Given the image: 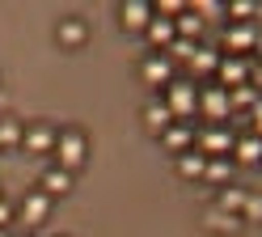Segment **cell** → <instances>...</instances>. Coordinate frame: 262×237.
Returning a JSON list of instances; mask_svg holds the SVG:
<instances>
[{"label": "cell", "mask_w": 262, "mask_h": 237, "mask_svg": "<svg viewBox=\"0 0 262 237\" xmlns=\"http://www.w3.org/2000/svg\"><path fill=\"white\" fill-rule=\"evenodd\" d=\"M55 165L59 169H68V174H76L80 165L89 161V135L80 131V127H63V131H55Z\"/></svg>", "instance_id": "cell-1"}, {"label": "cell", "mask_w": 262, "mask_h": 237, "mask_svg": "<svg viewBox=\"0 0 262 237\" xmlns=\"http://www.w3.org/2000/svg\"><path fill=\"white\" fill-rule=\"evenodd\" d=\"M161 97H165V106L178 123H194V114H199V85L194 81H169Z\"/></svg>", "instance_id": "cell-2"}, {"label": "cell", "mask_w": 262, "mask_h": 237, "mask_svg": "<svg viewBox=\"0 0 262 237\" xmlns=\"http://www.w3.org/2000/svg\"><path fill=\"white\" fill-rule=\"evenodd\" d=\"M233 144H237V135L228 123H203V127H194V148L203 152V157H233Z\"/></svg>", "instance_id": "cell-3"}, {"label": "cell", "mask_w": 262, "mask_h": 237, "mask_svg": "<svg viewBox=\"0 0 262 237\" xmlns=\"http://www.w3.org/2000/svg\"><path fill=\"white\" fill-rule=\"evenodd\" d=\"M173 60L165 55V51H148V55L140 60V81L148 85V89H165V85L173 81Z\"/></svg>", "instance_id": "cell-4"}, {"label": "cell", "mask_w": 262, "mask_h": 237, "mask_svg": "<svg viewBox=\"0 0 262 237\" xmlns=\"http://www.w3.org/2000/svg\"><path fill=\"white\" fill-rule=\"evenodd\" d=\"M220 47H224V55L254 60V47H258V30H254V22H250V26L228 22V26H224V38H220Z\"/></svg>", "instance_id": "cell-5"}, {"label": "cell", "mask_w": 262, "mask_h": 237, "mask_svg": "<svg viewBox=\"0 0 262 237\" xmlns=\"http://www.w3.org/2000/svg\"><path fill=\"white\" fill-rule=\"evenodd\" d=\"M199 114H203V123H228V118H233L228 89H220V85H207V89H199Z\"/></svg>", "instance_id": "cell-6"}, {"label": "cell", "mask_w": 262, "mask_h": 237, "mask_svg": "<svg viewBox=\"0 0 262 237\" xmlns=\"http://www.w3.org/2000/svg\"><path fill=\"white\" fill-rule=\"evenodd\" d=\"M250 64L254 60H241V55H224L220 60V72H216V85L220 89H241V85H250Z\"/></svg>", "instance_id": "cell-7"}, {"label": "cell", "mask_w": 262, "mask_h": 237, "mask_svg": "<svg viewBox=\"0 0 262 237\" xmlns=\"http://www.w3.org/2000/svg\"><path fill=\"white\" fill-rule=\"evenodd\" d=\"M47 216H51V199H47L38 186L17 199V225H42Z\"/></svg>", "instance_id": "cell-8"}, {"label": "cell", "mask_w": 262, "mask_h": 237, "mask_svg": "<svg viewBox=\"0 0 262 237\" xmlns=\"http://www.w3.org/2000/svg\"><path fill=\"white\" fill-rule=\"evenodd\" d=\"M21 148L34 152V157H51V152H55V127L51 123H26Z\"/></svg>", "instance_id": "cell-9"}, {"label": "cell", "mask_w": 262, "mask_h": 237, "mask_svg": "<svg viewBox=\"0 0 262 237\" xmlns=\"http://www.w3.org/2000/svg\"><path fill=\"white\" fill-rule=\"evenodd\" d=\"M119 17H123V30H131V34H144V30H148L152 26V5H148V0H123V5H119Z\"/></svg>", "instance_id": "cell-10"}, {"label": "cell", "mask_w": 262, "mask_h": 237, "mask_svg": "<svg viewBox=\"0 0 262 237\" xmlns=\"http://www.w3.org/2000/svg\"><path fill=\"white\" fill-rule=\"evenodd\" d=\"M72 186H76V174H68V169H59V165H51V169L38 178V191L51 199V203L63 199V195H72Z\"/></svg>", "instance_id": "cell-11"}, {"label": "cell", "mask_w": 262, "mask_h": 237, "mask_svg": "<svg viewBox=\"0 0 262 237\" xmlns=\"http://www.w3.org/2000/svg\"><path fill=\"white\" fill-rule=\"evenodd\" d=\"M203 229H207V233H216V237H233V233H241V229H245V220L211 203V208L203 212Z\"/></svg>", "instance_id": "cell-12"}, {"label": "cell", "mask_w": 262, "mask_h": 237, "mask_svg": "<svg viewBox=\"0 0 262 237\" xmlns=\"http://www.w3.org/2000/svg\"><path fill=\"white\" fill-rule=\"evenodd\" d=\"M161 144H165L169 157H182V152L194 148V123H169L161 131Z\"/></svg>", "instance_id": "cell-13"}, {"label": "cell", "mask_w": 262, "mask_h": 237, "mask_svg": "<svg viewBox=\"0 0 262 237\" xmlns=\"http://www.w3.org/2000/svg\"><path fill=\"white\" fill-rule=\"evenodd\" d=\"M55 43L68 47V51H80V47L89 43V26L80 22V17H63V22L55 26Z\"/></svg>", "instance_id": "cell-14"}, {"label": "cell", "mask_w": 262, "mask_h": 237, "mask_svg": "<svg viewBox=\"0 0 262 237\" xmlns=\"http://www.w3.org/2000/svg\"><path fill=\"white\" fill-rule=\"evenodd\" d=\"M169 123H178V118L169 114V106H165V97H161V93H157V97L148 102V106H144V127H148L152 135H161V131H165V127H169Z\"/></svg>", "instance_id": "cell-15"}, {"label": "cell", "mask_w": 262, "mask_h": 237, "mask_svg": "<svg viewBox=\"0 0 262 237\" xmlns=\"http://www.w3.org/2000/svg\"><path fill=\"white\" fill-rule=\"evenodd\" d=\"M144 38L152 43V51H169L173 38H178V26L169 22V17H152V26L144 30Z\"/></svg>", "instance_id": "cell-16"}, {"label": "cell", "mask_w": 262, "mask_h": 237, "mask_svg": "<svg viewBox=\"0 0 262 237\" xmlns=\"http://www.w3.org/2000/svg\"><path fill=\"white\" fill-rule=\"evenodd\" d=\"M233 174H237V161H233V157H207L203 182H211V186H233Z\"/></svg>", "instance_id": "cell-17"}, {"label": "cell", "mask_w": 262, "mask_h": 237, "mask_svg": "<svg viewBox=\"0 0 262 237\" xmlns=\"http://www.w3.org/2000/svg\"><path fill=\"white\" fill-rule=\"evenodd\" d=\"M233 161H237V165H258V161H262V135H254V131L237 135V144H233Z\"/></svg>", "instance_id": "cell-18"}, {"label": "cell", "mask_w": 262, "mask_h": 237, "mask_svg": "<svg viewBox=\"0 0 262 237\" xmlns=\"http://www.w3.org/2000/svg\"><path fill=\"white\" fill-rule=\"evenodd\" d=\"M220 60H224V51L199 43V51H194V60H190V72H194V76H216V72H220Z\"/></svg>", "instance_id": "cell-19"}, {"label": "cell", "mask_w": 262, "mask_h": 237, "mask_svg": "<svg viewBox=\"0 0 262 237\" xmlns=\"http://www.w3.org/2000/svg\"><path fill=\"white\" fill-rule=\"evenodd\" d=\"M173 165H178V174H182V178H203V169H207V157H203V152L199 148H190V152H182V157H173Z\"/></svg>", "instance_id": "cell-20"}, {"label": "cell", "mask_w": 262, "mask_h": 237, "mask_svg": "<svg viewBox=\"0 0 262 237\" xmlns=\"http://www.w3.org/2000/svg\"><path fill=\"white\" fill-rule=\"evenodd\" d=\"M245 203H250V191H245V186H224L220 199H216V208L233 212V216H245Z\"/></svg>", "instance_id": "cell-21"}, {"label": "cell", "mask_w": 262, "mask_h": 237, "mask_svg": "<svg viewBox=\"0 0 262 237\" xmlns=\"http://www.w3.org/2000/svg\"><path fill=\"white\" fill-rule=\"evenodd\" d=\"M21 135H26L21 118H13V114L0 118V152H5V148H21Z\"/></svg>", "instance_id": "cell-22"}, {"label": "cell", "mask_w": 262, "mask_h": 237, "mask_svg": "<svg viewBox=\"0 0 262 237\" xmlns=\"http://www.w3.org/2000/svg\"><path fill=\"white\" fill-rule=\"evenodd\" d=\"M173 26H178V38H190V43H199V34H203V26H207V22H203V17H194V13L186 9V13L178 17Z\"/></svg>", "instance_id": "cell-23"}, {"label": "cell", "mask_w": 262, "mask_h": 237, "mask_svg": "<svg viewBox=\"0 0 262 237\" xmlns=\"http://www.w3.org/2000/svg\"><path fill=\"white\" fill-rule=\"evenodd\" d=\"M228 102H233V110H254L258 102H262V93L254 89V85H241V89L228 93Z\"/></svg>", "instance_id": "cell-24"}, {"label": "cell", "mask_w": 262, "mask_h": 237, "mask_svg": "<svg viewBox=\"0 0 262 237\" xmlns=\"http://www.w3.org/2000/svg\"><path fill=\"white\" fill-rule=\"evenodd\" d=\"M258 13L254 0H233V5H224V17H233L237 26H250V17Z\"/></svg>", "instance_id": "cell-25"}, {"label": "cell", "mask_w": 262, "mask_h": 237, "mask_svg": "<svg viewBox=\"0 0 262 237\" xmlns=\"http://www.w3.org/2000/svg\"><path fill=\"white\" fill-rule=\"evenodd\" d=\"M194 51H199V43H190V38H173V47L165 51V55H169L173 64H190V60H194Z\"/></svg>", "instance_id": "cell-26"}, {"label": "cell", "mask_w": 262, "mask_h": 237, "mask_svg": "<svg viewBox=\"0 0 262 237\" xmlns=\"http://www.w3.org/2000/svg\"><path fill=\"white\" fill-rule=\"evenodd\" d=\"M9 225H17V203H9L0 195V229H9Z\"/></svg>", "instance_id": "cell-27"}, {"label": "cell", "mask_w": 262, "mask_h": 237, "mask_svg": "<svg viewBox=\"0 0 262 237\" xmlns=\"http://www.w3.org/2000/svg\"><path fill=\"white\" fill-rule=\"evenodd\" d=\"M258 216H262V199L250 195V203H245V216H241V220H258Z\"/></svg>", "instance_id": "cell-28"}, {"label": "cell", "mask_w": 262, "mask_h": 237, "mask_svg": "<svg viewBox=\"0 0 262 237\" xmlns=\"http://www.w3.org/2000/svg\"><path fill=\"white\" fill-rule=\"evenodd\" d=\"M250 85L262 93V60H254V64H250Z\"/></svg>", "instance_id": "cell-29"}, {"label": "cell", "mask_w": 262, "mask_h": 237, "mask_svg": "<svg viewBox=\"0 0 262 237\" xmlns=\"http://www.w3.org/2000/svg\"><path fill=\"white\" fill-rule=\"evenodd\" d=\"M250 118H254V135H262V102L250 110Z\"/></svg>", "instance_id": "cell-30"}, {"label": "cell", "mask_w": 262, "mask_h": 237, "mask_svg": "<svg viewBox=\"0 0 262 237\" xmlns=\"http://www.w3.org/2000/svg\"><path fill=\"white\" fill-rule=\"evenodd\" d=\"M0 237H9V229H0Z\"/></svg>", "instance_id": "cell-31"}]
</instances>
